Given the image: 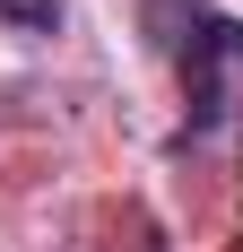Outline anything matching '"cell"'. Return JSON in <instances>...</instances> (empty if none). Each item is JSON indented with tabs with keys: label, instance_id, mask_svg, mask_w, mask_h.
Masks as SVG:
<instances>
[{
	"label": "cell",
	"instance_id": "1",
	"mask_svg": "<svg viewBox=\"0 0 243 252\" xmlns=\"http://www.w3.org/2000/svg\"><path fill=\"white\" fill-rule=\"evenodd\" d=\"M174 61H182V113H191V130H217L226 104H235V70H243V18L200 9L191 35L174 44Z\"/></svg>",
	"mask_w": 243,
	"mask_h": 252
},
{
	"label": "cell",
	"instance_id": "2",
	"mask_svg": "<svg viewBox=\"0 0 243 252\" xmlns=\"http://www.w3.org/2000/svg\"><path fill=\"white\" fill-rule=\"evenodd\" d=\"M191 18H200V0H148V44H182V35H191Z\"/></svg>",
	"mask_w": 243,
	"mask_h": 252
},
{
	"label": "cell",
	"instance_id": "3",
	"mask_svg": "<svg viewBox=\"0 0 243 252\" xmlns=\"http://www.w3.org/2000/svg\"><path fill=\"white\" fill-rule=\"evenodd\" d=\"M0 18L18 26V35H52L61 26V0H0Z\"/></svg>",
	"mask_w": 243,
	"mask_h": 252
}]
</instances>
